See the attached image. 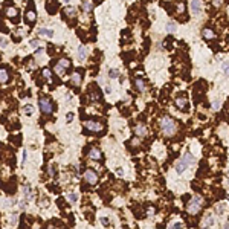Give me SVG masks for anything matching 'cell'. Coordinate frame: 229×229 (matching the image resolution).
<instances>
[{
	"mask_svg": "<svg viewBox=\"0 0 229 229\" xmlns=\"http://www.w3.org/2000/svg\"><path fill=\"white\" fill-rule=\"evenodd\" d=\"M160 130H162V133H164L165 136L171 138V136H174L176 132H177V124H176V121H174L173 118L165 116V118L160 119Z\"/></svg>",
	"mask_w": 229,
	"mask_h": 229,
	"instance_id": "cell-1",
	"label": "cell"
},
{
	"mask_svg": "<svg viewBox=\"0 0 229 229\" xmlns=\"http://www.w3.org/2000/svg\"><path fill=\"white\" fill-rule=\"evenodd\" d=\"M192 164H196V157L192 156V154H185L182 159H179L177 162H176V171H177V174H182V173H185V170L189 167V165H192Z\"/></svg>",
	"mask_w": 229,
	"mask_h": 229,
	"instance_id": "cell-2",
	"label": "cell"
},
{
	"mask_svg": "<svg viewBox=\"0 0 229 229\" xmlns=\"http://www.w3.org/2000/svg\"><path fill=\"white\" fill-rule=\"evenodd\" d=\"M202 205H203L202 197L196 196V197H192V199L189 200V203L186 205V209H188V212H189L191 215H196V214L202 209Z\"/></svg>",
	"mask_w": 229,
	"mask_h": 229,
	"instance_id": "cell-3",
	"label": "cell"
},
{
	"mask_svg": "<svg viewBox=\"0 0 229 229\" xmlns=\"http://www.w3.org/2000/svg\"><path fill=\"white\" fill-rule=\"evenodd\" d=\"M84 129L89 130V132H95V133H101V132L104 130L102 124H99V122H96V121H92V119L84 121Z\"/></svg>",
	"mask_w": 229,
	"mask_h": 229,
	"instance_id": "cell-4",
	"label": "cell"
},
{
	"mask_svg": "<svg viewBox=\"0 0 229 229\" xmlns=\"http://www.w3.org/2000/svg\"><path fill=\"white\" fill-rule=\"evenodd\" d=\"M38 104H40V108H41V111L44 113V114H51L52 111H54V105H52V102L48 99V98H40V101H38Z\"/></svg>",
	"mask_w": 229,
	"mask_h": 229,
	"instance_id": "cell-5",
	"label": "cell"
},
{
	"mask_svg": "<svg viewBox=\"0 0 229 229\" xmlns=\"http://www.w3.org/2000/svg\"><path fill=\"white\" fill-rule=\"evenodd\" d=\"M84 180L89 185H96L98 183V174L93 170H86L84 171Z\"/></svg>",
	"mask_w": 229,
	"mask_h": 229,
	"instance_id": "cell-6",
	"label": "cell"
},
{
	"mask_svg": "<svg viewBox=\"0 0 229 229\" xmlns=\"http://www.w3.org/2000/svg\"><path fill=\"white\" fill-rule=\"evenodd\" d=\"M202 8H203L202 0H191V11L194 16H199L202 12Z\"/></svg>",
	"mask_w": 229,
	"mask_h": 229,
	"instance_id": "cell-7",
	"label": "cell"
},
{
	"mask_svg": "<svg viewBox=\"0 0 229 229\" xmlns=\"http://www.w3.org/2000/svg\"><path fill=\"white\" fill-rule=\"evenodd\" d=\"M81 81H83V75H81V72H73V73L70 75V83H72L73 86H79V84H81Z\"/></svg>",
	"mask_w": 229,
	"mask_h": 229,
	"instance_id": "cell-8",
	"label": "cell"
},
{
	"mask_svg": "<svg viewBox=\"0 0 229 229\" xmlns=\"http://www.w3.org/2000/svg\"><path fill=\"white\" fill-rule=\"evenodd\" d=\"M176 105H177V108H180V110H186V108H188V99H186L185 96H179V98L176 99Z\"/></svg>",
	"mask_w": 229,
	"mask_h": 229,
	"instance_id": "cell-9",
	"label": "cell"
},
{
	"mask_svg": "<svg viewBox=\"0 0 229 229\" xmlns=\"http://www.w3.org/2000/svg\"><path fill=\"white\" fill-rule=\"evenodd\" d=\"M89 157L90 159H93V160H101V151L98 150V148H95V147H92L90 150H89Z\"/></svg>",
	"mask_w": 229,
	"mask_h": 229,
	"instance_id": "cell-10",
	"label": "cell"
},
{
	"mask_svg": "<svg viewBox=\"0 0 229 229\" xmlns=\"http://www.w3.org/2000/svg\"><path fill=\"white\" fill-rule=\"evenodd\" d=\"M202 37H203L205 40H212V38L215 37V32H214L212 29H209V28H203V29H202Z\"/></svg>",
	"mask_w": 229,
	"mask_h": 229,
	"instance_id": "cell-11",
	"label": "cell"
},
{
	"mask_svg": "<svg viewBox=\"0 0 229 229\" xmlns=\"http://www.w3.org/2000/svg\"><path fill=\"white\" fill-rule=\"evenodd\" d=\"M8 79H9V72H8V69H6V67H0V83L5 84V83H8Z\"/></svg>",
	"mask_w": 229,
	"mask_h": 229,
	"instance_id": "cell-12",
	"label": "cell"
},
{
	"mask_svg": "<svg viewBox=\"0 0 229 229\" xmlns=\"http://www.w3.org/2000/svg\"><path fill=\"white\" fill-rule=\"evenodd\" d=\"M135 133H136V136H147V127L144 125V124H138L136 127H135Z\"/></svg>",
	"mask_w": 229,
	"mask_h": 229,
	"instance_id": "cell-13",
	"label": "cell"
},
{
	"mask_svg": "<svg viewBox=\"0 0 229 229\" xmlns=\"http://www.w3.org/2000/svg\"><path fill=\"white\" fill-rule=\"evenodd\" d=\"M54 70H55V73L58 75V76H63L64 73H66V67L58 61V63H55V66H54Z\"/></svg>",
	"mask_w": 229,
	"mask_h": 229,
	"instance_id": "cell-14",
	"label": "cell"
},
{
	"mask_svg": "<svg viewBox=\"0 0 229 229\" xmlns=\"http://www.w3.org/2000/svg\"><path fill=\"white\" fill-rule=\"evenodd\" d=\"M135 86H136V89H138L141 93H145V90H147V86H145V81H144V79L138 78V79L135 81Z\"/></svg>",
	"mask_w": 229,
	"mask_h": 229,
	"instance_id": "cell-15",
	"label": "cell"
},
{
	"mask_svg": "<svg viewBox=\"0 0 229 229\" xmlns=\"http://www.w3.org/2000/svg\"><path fill=\"white\" fill-rule=\"evenodd\" d=\"M214 223H215V220H214V217L209 214V215H206L205 218H203V227H209V226H214Z\"/></svg>",
	"mask_w": 229,
	"mask_h": 229,
	"instance_id": "cell-16",
	"label": "cell"
},
{
	"mask_svg": "<svg viewBox=\"0 0 229 229\" xmlns=\"http://www.w3.org/2000/svg\"><path fill=\"white\" fill-rule=\"evenodd\" d=\"M25 19H26V22H29V23L35 22V19H37V14H35V11L29 9V11H28V12L25 14Z\"/></svg>",
	"mask_w": 229,
	"mask_h": 229,
	"instance_id": "cell-17",
	"label": "cell"
},
{
	"mask_svg": "<svg viewBox=\"0 0 229 229\" xmlns=\"http://www.w3.org/2000/svg\"><path fill=\"white\" fill-rule=\"evenodd\" d=\"M90 98H92V99H95V101H99V99H101V92H99V89H98L96 86H95V87H92Z\"/></svg>",
	"mask_w": 229,
	"mask_h": 229,
	"instance_id": "cell-18",
	"label": "cell"
},
{
	"mask_svg": "<svg viewBox=\"0 0 229 229\" xmlns=\"http://www.w3.org/2000/svg\"><path fill=\"white\" fill-rule=\"evenodd\" d=\"M5 14H6L8 17H17L19 11H17V8H14V6H8V8L5 9Z\"/></svg>",
	"mask_w": 229,
	"mask_h": 229,
	"instance_id": "cell-19",
	"label": "cell"
},
{
	"mask_svg": "<svg viewBox=\"0 0 229 229\" xmlns=\"http://www.w3.org/2000/svg\"><path fill=\"white\" fill-rule=\"evenodd\" d=\"M38 32H40V35H41V37H48V38H52V37H54V31H52V29L41 28Z\"/></svg>",
	"mask_w": 229,
	"mask_h": 229,
	"instance_id": "cell-20",
	"label": "cell"
},
{
	"mask_svg": "<svg viewBox=\"0 0 229 229\" xmlns=\"http://www.w3.org/2000/svg\"><path fill=\"white\" fill-rule=\"evenodd\" d=\"M87 57V48L84 46V44H81L79 48H78V58L79 60H84Z\"/></svg>",
	"mask_w": 229,
	"mask_h": 229,
	"instance_id": "cell-21",
	"label": "cell"
},
{
	"mask_svg": "<svg viewBox=\"0 0 229 229\" xmlns=\"http://www.w3.org/2000/svg\"><path fill=\"white\" fill-rule=\"evenodd\" d=\"M92 9H93V3L90 0H84L83 2V11L84 12H92Z\"/></svg>",
	"mask_w": 229,
	"mask_h": 229,
	"instance_id": "cell-22",
	"label": "cell"
},
{
	"mask_svg": "<svg viewBox=\"0 0 229 229\" xmlns=\"http://www.w3.org/2000/svg\"><path fill=\"white\" fill-rule=\"evenodd\" d=\"M64 14H66V17H75V16H76V11H75V8H72V6H66V8H64Z\"/></svg>",
	"mask_w": 229,
	"mask_h": 229,
	"instance_id": "cell-23",
	"label": "cell"
},
{
	"mask_svg": "<svg viewBox=\"0 0 229 229\" xmlns=\"http://www.w3.org/2000/svg\"><path fill=\"white\" fill-rule=\"evenodd\" d=\"M176 23L174 22H168L167 25H165V29H167V32H170V34H173V32H176Z\"/></svg>",
	"mask_w": 229,
	"mask_h": 229,
	"instance_id": "cell-24",
	"label": "cell"
},
{
	"mask_svg": "<svg viewBox=\"0 0 229 229\" xmlns=\"http://www.w3.org/2000/svg\"><path fill=\"white\" fill-rule=\"evenodd\" d=\"M23 194L26 196L28 200H32V192H31V186H29V185H25V186H23Z\"/></svg>",
	"mask_w": 229,
	"mask_h": 229,
	"instance_id": "cell-25",
	"label": "cell"
},
{
	"mask_svg": "<svg viewBox=\"0 0 229 229\" xmlns=\"http://www.w3.org/2000/svg\"><path fill=\"white\" fill-rule=\"evenodd\" d=\"M119 75H121L119 69H110L108 70V76L110 78H119Z\"/></svg>",
	"mask_w": 229,
	"mask_h": 229,
	"instance_id": "cell-26",
	"label": "cell"
},
{
	"mask_svg": "<svg viewBox=\"0 0 229 229\" xmlns=\"http://www.w3.org/2000/svg\"><path fill=\"white\" fill-rule=\"evenodd\" d=\"M43 76H44V78H46L51 84L54 83V79H52V73H51V70H49V69H43Z\"/></svg>",
	"mask_w": 229,
	"mask_h": 229,
	"instance_id": "cell-27",
	"label": "cell"
},
{
	"mask_svg": "<svg viewBox=\"0 0 229 229\" xmlns=\"http://www.w3.org/2000/svg\"><path fill=\"white\" fill-rule=\"evenodd\" d=\"M66 199H67L69 202H72V203H73V202H76V200H78V194H76V192H69V194L66 196Z\"/></svg>",
	"mask_w": 229,
	"mask_h": 229,
	"instance_id": "cell-28",
	"label": "cell"
},
{
	"mask_svg": "<svg viewBox=\"0 0 229 229\" xmlns=\"http://www.w3.org/2000/svg\"><path fill=\"white\" fill-rule=\"evenodd\" d=\"M23 111H25L26 114H32V113H34V105H31V104H28V105H25V108H23Z\"/></svg>",
	"mask_w": 229,
	"mask_h": 229,
	"instance_id": "cell-29",
	"label": "cell"
},
{
	"mask_svg": "<svg viewBox=\"0 0 229 229\" xmlns=\"http://www.w3.org/2000/svg\"><path fill=\"white\" fill-rule=\"evenodd\" d=\"M223 73L226 75V76H229V61H223Z\"/></svg>",
	"mask_w": 229,
	"mask_h": 229,
	"instance_id": "cell-30",
	"label": "cell"
},
{
	"mask_svg": "<svg viewBox=\"0 0 229 229\" xmlns=\"http://www.w3.org/2000/svg\"><path fill=\"white\" fill-rule=\"evenodd\" d=\"M17 221H19V215H17V214H12V215H11V220H9L11 226H16Z\"/></svg>",
	"mask_w": 229,
	"mask_h": 229,
	"instance_id": "cell-31",
	"label": "cell"
},
{
	"mask_svg": "<svg viewBox=\"0 0 229 229\" xmlns=\"http://www.w3.org/2000/svg\"><path fill=\"white\" fill-rule=\"evenodd\" d=\"M31 46H32L34 51H37V49H40V41L38 40H31Z\"/></svg>",
	"mask_w": 229,
	"mask_h": 229,
	"instance_id": "cell-32",
	"label": "cell"
},
{
	"mask_svg": "<svg viewBox=\"0 0 229 229\" xmlns=\"http://www.w3.org/2000/svg\"><path fill=\"white\" fill-rule=\"evenodd\" d=\"M212 6L214 8H221L223 6V0H212Z\"/></svg>",
	"mask_w": 229,
	"mask_h": 229,
	"instance_id": "cell-33",
	"label": "cell"
},
{
	"mask_svg": "<svg viewBox=\"0 0 229 229\" xmlns=\"http://www.w3.org/2000/svg\"><path fill=\"white\" fill-rule=\"evenodd\" d=\"M215 212H217V214H223V212H224V206H223V205H217V206H215Z\"/></svg>",
	"mask_w": 229,
	"mask_h": 229,
	"instance_id": "cell-34",
	"label": "cell"
},
{
	"mask_svg": "<svg viewBox=\"0 0 229 229\" xmlns=\"http://www.w3.org/2000/svg\"><path fill=\"white\" fill-rule=\"evenodd\" d=\"M60 63H61V64H63V66H64L66 69H67V67L70 66V61H69V60H66V58H63V60H60Z\"/></svg>",
	"mask_w": 229,
	"mask_h": 229,
	"instance_id": "cell-35",
	"label": "cell"
},
{
	"mask_svg": "<svg viewBox=\"0 0 229 229\" xmlns=\"http://www.w3.org/2000/svg\"><path fill=\"white\" fill-rule=\"evenodd\" d=\"M171 227H183V223L182 221H176V223L171 224Z\"/></svg>",
	"mask_w": 229,
	"mask_h": 229,
	"instance_id": "cell-36",
	"label": "cell"
},
{
	"mask_svg": "<svg viewBox=\"0 0 229 229\" xmlns=\"http://www.w3.org/2000/svg\"><path fill=\"white\" fill-rule=\"evenodd\" d=\"M130 142H132V145H133V147H138V145H139V139H136V138H135V139H132Z\"/></svg>",
	"mask_w": 229,
	"mask_h": 229,
	"instance_id": "cell-37",
	"label": "cell"
},
{
	"mask_svg": "<svg viewBox=\"0 0 229 229\" xmlns=\"http://www.w3.org/2000/svg\"><path fill=\"white\" fill-rule=\"evenodd\" d=\"M218 107H220V101H215V102H212V108H214V110H217Z\"/></svg>",
	"mask_w": 229,
	"mask_h": 229,
	"instance_id": "cell-38",
	"label": "cell"
},
{
	"mask_svg": "<svg viewBox=\"0 0 229 229\" xmlns=\"http://www.w3.org/2000/svg\"><path fill=\"white\" fill-rule=\"evenodd\" d=\"M66 119H67V122H70V121L73 119V113H67V116H66Z\"/></svg>",
	"mask_w": 229,
	"mask_h": 229,
	"instance_id": "cell-39",
	"label": "cell"
},
{
	"mask_svg": "<svg viewBox=\"0 0 229 229\" xmlns=\"http://www.w3.org/2000/svg\"><path fill=\"white\" fill-rule=\"evenodd\" d=\"M0 46H2V48L6 46V40H5V38H0Z\"/></svg>",
	"mask_w": 229,
	"mask_h": 229,
	"instance_id": "cell-40",
	"label": "cell"
},
{
	"mask_svg": "<svg viewBox=\"0 0 229 229\" xmlns=\"http://www.w3.org/2000/svg\"><path fill=\"white\" fill-rule=\"evenodd\" d=\"M12 205V199H9V200H5V206H11Z\"/></svg>",
	"mask_w": 229,
	"mask_h": 229,
	"instance_id": "cell-41",
	"label": "cell"
},
{
	"mask_svg": "<svg viewBox=\"0 0 229 229\" xmlns=\"http://www.w3.org/2000/svg\"><path fill=\"white\" fill-rule=\"evenodd\" d=\"M101 223H102V224H104V226H107V224H108V220H107V218H104V217H102V218H101Z\"/></svg>",
	"mask_w": 229,
	"mask_h": 229,
	"instance_id": "cell-42",
	"label": "cell"
},
{
	"mask_svg": "<svg viewBox=\"0 0 229 229\" xmlns=\"http://www.w3.org/2000/svg\"><path fill=\"white\" fill-rule=\"evenodd\" d=\"M104 90H105V93H111V87H110V86H105Z\"/></svg>",
	"mask_w": 229,
	"mask_h": 229,
	"instance_id": "cell-43",
	"label": "cell"
},
{
	"mask_svg": "<svg viewBox=\"0 0 229 229\" xmlns=\"http://www.w3.org/2000/svg\"><path fill=\"white\" fill-rule=\"evenodd\" d=\"M116 174H118V176H124V171H122L121 168H118V170H116Z\"/></svg>",
	"mask_w": 229,
	"mask_h": 229,
	"instance_id": "cell-44",
	"label": "cell"
},
{
	"mask_svg": "<svg viewBox=\"0 0 229 229\" xmlns=\"http://www.w3.org/2000/svg\"><path fill=\"white\" fill-rule=\"evenodd\" d=\"M63 2H70V0H63Z\"/></svg>",
	"mask_w": 229,
	"mask_h": 229,
	"instance_id": "cell-45",
	"label": "cell"
},
{
	"mask_svg": "<svg viewBox=\"0 0 229 229\" xmlns=\"http://www.w3.org/2000/svg\"><path fill=\"white\" fill-rule=\"evenodd\" d=\"M227 200H229V197H227Z\"/></svg>",
	"mask_w": 229,
	"mask_h": 229,
	"instance_id": "cell-46",
	"label": "cell"
}]
</instances>
